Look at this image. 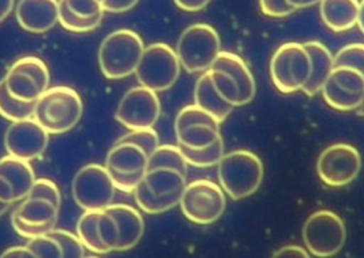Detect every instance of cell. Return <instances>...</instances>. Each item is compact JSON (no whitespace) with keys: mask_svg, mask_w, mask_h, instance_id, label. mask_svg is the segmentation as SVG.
<instances>
[{"mask_svg":"<svg viewBox=\"0 0 364 258\" xmlns=\"http://www.w3.org/2000/svg\"><path fill=\"white\" fill-rule=\"evenodd\" d=\"M186 177V173L172 167L146 169L142 180L134 190L138 208L146 214H161L179 206Z\"/></svg>","mask_w":364,"mask_h":258,"instance_id":"cell-1","label":"cell"},{"mask_svg":"<svg viewBox=\"0 0 364 258\" xmlns=\"http://www.w3.org/2000/svg\"><path fill=\"white\" fill-rule=\"evenodd\" d=\"M263 174L262 159L247 149L228 152L218 163L219 186L233 200H242L256 193L263 181Z\"/></svg>","mask_w":364,"mask_h":258,"instance_id":"cell-2","label":"cell"},{"mask_svg":"<svg viewBox=\"0 0 364 258\" xmlns=\"http://www.w3.org/2000/svg\"><path fill=\"white\" fill-rule=\"evenodd\" d=\"M208 72L220 96L233 108L253 101L256 95L255 77L237 54L220 51Z\"/></svg>","mask_w":364,"mask_h":258,"instance_id":"cell-3","label":"cell"},{"mask_svg":"<svg viewBox=\"0 0 364 258\" xmlns=\"http://www.w3.org/2000/svg\"><path fill=\"white\" fill-rule=\"evenodd\" d=\"M80 94L65 85L48 88L37 101L33 118L54 135L65 133L77 126L82 116Z\"/></svg>","mask_w":364,"mask_h":258,"instance_id":"cell-4","label":"cell"},{"mask_svg":"<svg viewBox=\"0 0 364 258\" xmlns=\"http://www.w3.org/2000/svg\"><path fill=\"white\" fill-rule=\"evenodd\" d=\"M144 48L141 35L134 30L119 28L109 33L98 48L102 75L108 79H122L135 74Z\"/></svg>","mask_w":364,"mask_h":258,"instance_id":"cell-5","label":"cell"},{"mask_svg":"<svg viewBox=\"0 0 364 258\" xmlns=\"http://www.w3.org/2000/svg\"><path fill=\"white\" fill-rule=\"evenodd\" d=\"M222 51L218 31L206 23L188 26L178 38L175 52L181 67L191 72H205Z\"/></svg>","mask_w":364,"mask_h":258,"instance_id":"cell-6","label":"cell"},{"mask_svg":"<svg viewBox=\"0 0 364 258\" xmlns=\"http://www.w3.org/2000/svg\"><path fill=\"white\" fill-rule=\"evenodd\" d=\"M269 72L279 92L301 91L311 72V61L304 45L299 43L282 44L270 58Z\"/></svg>","mask_w":364,"mask_h":258,"instance_id":"cell-7","label":"cell"},{"mask_svg":"<svg viewBox=\"0 0 364 258\" xmlns=\"http://www.w3.org/2000/svg\"><path fill=\"white\" fill-rule=\"evenodd\" d=\"M301 237L309 254L317 258H328L338 254L344 247L346 224L334 211L317 210L306 218Z\"/></svg>","mask_w":364,"mask_h":258,"instance_id":"cell-8","label":"cell"},{"mask_svg":"<svg viewBox=\"0 0 364 258\" xmlns=\"http://www.w3.org/2000/svg\"><path fill=\"white\" fill-rule=\"evenodd\" d=\"M181 68L175 50L165 43H155L144 48L135 77L141 86L158 94L173 86Z\"/></svg>","mask_w":364,"mask_h":258,"instance_id":"cell-9","label":"cell"},{"mask_svg":"<svg viewBox=\"0 0 364 258\" xmlns=\"http://www.w3.org/2000/svg\"><path fill=\"white\" fill-rule=\"evenodd\" d=\"M179 207L189 221L199 225H208L223 215L226 208V194L215 181L198 179L186 183Z\"/></svg>","mask_w":364,"mask_h":258,"instance_id":"cell-10","label":"cell"},{"mask_svg":"<svg viewBox=\"0 0 364 258\" xmlns=\"http://www.w3.org/2000/svg\"><path fill=\"white\" fill-rule=\"evenodd\" d=\"M115 186L104 164L88 163L82 166L73 179V198L80 208L104 210L114 201Z\"/></svg>","mask_w":364,"mask_h":258,"instance_id":"cell-11","label":"cell"},{"mask_svg":"<svg viewBox=\"0 0 364 258\" xmlns=\"http://www.w3.org/2000/svg\"><path fill=\"white\" fill-rule=\"evenodd\" d=\"M148 157L146 152L139 146L118 139L109 149L104 164L115 189L124 193H134L146 172Z\"/></svg>","mask_w":364,"mask_h":258,"instance_id":"cell-12","label":"cell"},{"mask_svg":"<svg viewBox=\"0 0 364 258\" xmlns=\"http://www.w3.org/2000/svg\"><path fill=\"white\" fill-rule=\"evenodd\" d=\"M10 95L24 102H36L50 85V71L46 62L34 55L16 60L4 75Z\"/></svg>","mask_w":364,"mask_h":258,"instance_id":"cell-13","label":"cell"},{"mask_svg":"<svg viewBox=\"0 0 364 258\" xmlns=\"http://www.w3.org/2000/svg\"><path fill=\"white\" fill-rule=\"evenodd\" d=\"M316 170L320 180L330 187H343L354 181L361 170V155L353 145L334 143L317 157Z\"/></svg>","mask_w":364,"mask_h":258,"instance_id":"cell-14","label":"cell"},{"mask_svg":"<svg viewBox=\"0 0 364 258\" xmlns=\"http://www.w3.org/2000/svg\"><path fill=\"white\" fill-rule=\"evenodd\" d=\"M175 135L178 146L203 149L210 146L220 135V122L198 105L183 106L175 118Z\"/></svg>","mask_w":364,"mask_h":258,"instance_id":"cell-15","label":"cell"},{"mask_svg":"<svg viewBox=\"0 0 364 258\" xmlns=\"http://www.w3.org/2000/svg\"><path fill=\"white\" fill-rule=\"evenodd\" d=\"M60 214V206L53 201L27 196L20 204L11 211V227L14 231L30 240L38 235L48 234L53 228H55L57 220Z\"/></svg>","mask_w":364,"mask_h":258,"instance_id":"cell-16","label":"cell"},{"mask_svg":"<svg viewBox=\"0 0 364 258\" xmlns=\"http://www.w3.org/2000/svg\"><path fill=\"white\" fill-rule=\"evenodd\" d=\"M159 115V96L141 85L128 89L115 109V119L129 130L154 128Z\"/></svg>","mask_w":364,"mask_h":258,"instance_id":"cell-17","label":"cell"},{"mask_svg":"<svg viewBox=\"0 0 364 258\" xmlns=\"http://www.w3.org/2000/svg\"><path fill=\"white\" fill-rule=\"evenodd\" d=\"M320 92L331 109L354 111L364 96V75L351 68L334 67Z\"/></svg>","mask_w":364,"mask_h":258,"instance_id":"cell-18","label":"cell"},{"mask_svg":"<svg viewBox=\"0 0 364 258\" xmlns=\"http://www.w3.org/2000/svg\"><path fill=\"white\" fill-rule=\"evenodd\" d=\"M48 135L34 118L11 122L4 133L6 152L17 159L31 162L47 150Z\"/></svg>","mask_w":364,"mask_h":258,"instance_id":"cell-19","label":"cell"},{"mask_svg":"<svg viewBox=\"0 0 364 258\" xmlns=\"http://www.w3.org/2000/svg\"><path fill=\"white\" fill-rule=\"evenodd\" d=\"M36 181V173L30 162L14 156L0 159V201L14 204L24 200Z\"/></svg>","mask_w":364,"mask_h":258,"instance_id":"cell-20","label":"cell"},{"mask_svg":"<svg viewBox=\"0 0 364 258\" xmlns=\"http://www.w3.org/2000/svg\"><path fill=\"white\" fill-rule=\"evenodd\" d=\"M16 18L28 33H46L58 23V0H18Z\"/></svg>","mask_w":364,"mask_h":258,"instance_id":"cell-21","label":"cell"},{"mask_svg":"<svg viewBox=\"0 0 364 258\" xmlns=\"http://www.w3.org/2000/svg\"><path fill=\"white\" fill-rule=\"evenodd\" d=\"M105 210L112 215L118 228L117 251H128L134 248L142 238L145 223L138 208L129 204H109Z\"/></svg>","mask_w":364,"mask_h":258,"instance_id":"cell-22","label":"cell"},{"mask_svg":"<svg viewBox=\"0 0 364 258\" xmlns=\"http://www.w3.org/2000/svg\"><path fill=\"white\" fill-rule=\"evenodd\" d=\"M303 45L307 50L311 61V72L301 92L307 96H314L321 91L327 77L334 68L333 55L330 50L320 41H306Z\"/></svg>","mask_w":364,"mask_h":258,"instance_id":"cell-23","label":"cell"},{"mask_svg":"<svg viewBox=\"0 0 364 258\" xmlns=\"http://www.w3.org/2000/svg\"><path fill=\"white\" fill-rule=\"evenodd\" d=\"M320 17L331 31L341 33L357 26L358 0H321Z\"/></svg>","mask_w":364,"mask_h":258,"instance_id":"cell-24","label":"cell"},{"mask_svg":"<svg viewBox=\"0 0 364 258\" xmlns=\"http://www.w3.org/2000/svg\"><path fill=\"white\" fill-rule=\"evenodd\" d=\"M193 98H195V105H198L199 108L210 113L220 123L233 111V106L229 102H226L215 88L208 71L202 72L196 79Z\"/></svg>","mask_w":364,"mask_h":258,"instance_id":"cell-25","label":"cell"},{"mask_svg":"<svg viewBox=\"0 0 364 258\" xmlns=\"http://www.w3.org/2000/svg\"><path fill=\"white\" fill-rule=\"evenodd\" d=\"M101 210H87L84 211L75 225L77 237L82 242L84 248L94 254H108L109 251L102 244L98 234V218Z\"/></svg>","mask_w":364,"mask_h":258,"instance_id":"cell-26","label":"cell"},{"mask_svg":"<svg viewBox=\"0 0 364 258\" xmlns=\"http://www.w3.org/2000/svg\"><path fill=\"white\" fill-rule=\"evenodd\" d=\"M36 102H24L13 95L6 88L4 79H0V116L10 120L17 122L23 119L33 118Z\"/></svg>","mask_w":364,"mask_h":258,"instance_id":"cell-27","label":"cell"},{"mask_svg":"<svg viewBox=\"0 0 364 258\" xmlns=\"http://www.w3.org/2000/svg\"><path fill=\"white\" fill-rule=\"evenodd\" d=\"M185 160L188 164L195 167H210L218 166L220 159L225 155V143L223 138L219 136L210 146L203 149H188L179 146Z\"/></svg>","mask_w":364,"mask_h":258,"instance_id":"cell-28","label":"cell"},{"mask_svg":"<svg viewBox=\"0 0 364 258\" xmlns=\"http://www.w3.org/2000/svg\"><path fill=\"white\" fill-rule=\"evenodd\" d=\"M188 163L179 149L175 145H159L155 152L148 157L146 169L152 167H172L188 174Z\"/></svg>","mask_w":364,"mask_h":258,"instance_id":"cell-29","label":"cell"},{"mask_svg":"<svg viewBox=\"0 0 364 258\" xmlns=\"http://www.w3.org/2000/svg\"><path fill=\"white\" fill-rule=\"evenodd\" d=\"M21 258H63L60 244L50 234L30 238L23 247Z\"/></svg>","mask_w":364,"mask_h":258,"instance_id":"cell-30","label":"cell"},{"mask_svg":"<svg viewBox=\"0 0 364 258\" xmlns=\"http://www.w3.org/2000/svg\"><path fill=\"white\" fill-rule=\"evenodd\" d=\"M102 18H82L71 13L60 0H58V23L64 30L73 33H88L95 30L101 24Z\"/></svg>","mask_w":364,"mask_h":258,"instance_id":"cell-31","label":"cell"},{"mask_svg":"<svg viewBox=\"0 0 364 258\" xmlns=\"http://www.w3.org/2000/svg\"><path fill=\"white\" fill-rule=\"evenodd\" d=\"M334 67H346L358 71L364 75V44H347L333 57Z\"/></svg>","mask_w":364,"mask_h":258,"instance_id":"cell-32","label":"cell"},{"mask_svg":"<svg viewBox=\"0 0 364 258\" xmlns=\"http://www.w3.org/2000/svg\"><path fill=\"white\" fill-rule=\"evenodd\" d=\"M51 237H54L57 240V242L60 244L61 252H63V258H84V245L80 241V238L77 237V234H73L67 230H61V228H53L48 232Z\"/></svg>","mask_w":364,"mask_h":258,"instance_id":"cell-33","label":"cell"},{"mask_svg":"<svg viewBox=\"0 0 364 258\" xmlns=\"http://www.w3.org/2000/svg\"><path fill=\"white\" fill-rule=\"evenodd\" d=\"M119 140L124 142H131L141 149L146 152L148 156H151L155 149L159 146V136L154 128H145V129H136V130H129L128 133L122 135Z\"/></svg>","mask_w":364,"mask_h":258,"instance_id":"cell-34","label":"cell"},{"mask_svg":"<svg viewBox=\"0 0 364 258\" xmlns=\"http://www.w3.org/2000/svg\"><path fill=\"white\" fill-rule=\"evenodd\" d=\"M98 234L105 245V248L112 252L117 251L118 245V228L115 224V220L112 215L104 208L100 211V218H98Z\"/></svg>","mask_w":364,"mask_h":258,"instance_id":"cell-35","label":"cell"},{"mask_svg":"<svg viewBox=\"0 0 364 258\" xmlns=\"http://www.w3.org/2000/svg\"><path fill=\"white\" fill-rule=\"evenodd\" d=\"M71 13L82 18H102V0H60Z\"/></svg>","mask_w":364,"mask_h":258,"instance_id":"cell-36","label":"cell"},{"mask_svg":"<svg viewBox=\"0 0 364 258\" xmlns=\"http://www.w3.org/2000/svg\"><path fill=\"white\" fill-rule=\"evenodd\" d=\"M28 196L43 197L53 201L57 206H61V193L58 186L50 179H36Z\"/></svg>","mask_w":364,"mask_h":258,"instance_id":"cell-37","label":"cell"},{"mask_svg":"<svg viewBox=\"0 0 364 258\" xmlns=\"http://www.w3.org/2000/svg\"><path fill=\"white\" fill-rule=\"evenodd\" d=\"M259 6L264 16L274 18L287 17L296 11L286 0H259Z\"/></svg>","mask_w":364,"mask_h":258,"instance_id":"cell-38","label":"cell"},{"mask_svg":"<svg viewBox=\"0 0 364 258\" xmlns=\"http://www.w3.org/2000/svg\"><path fill=\"white\" fill-rule=\"evenodd\" d=\"M272 258H310V254L306 248L296 245V244H289L284 247H280L276 249L272 255Z\"/></svg>","mask_w":364,"mask_h":258,"instance_id":"cell-39","label":"cell"},{"mask_svg":"<svg viewBox=\"0 0 364 258\" xmlns=\"http://www.w3.org/2000/svg\"><path fill=\"white\" fill-rule=\"evenodd\" d=\"M139 0H102V9L108 13H125L134 9Z\"/></svg>","mask_w":364,"mask_h":258,"instance_id":"cell-40","label":"cell"},{"mask_svg":"<svg viewBox=\"0 0 364 258\" xmlns=\"http://www.w3.org/2000/svg\"><path fill=\"white\" fill-rule=\"evenodd\" d=\"M173 3L183 11L195 13L203 10L210 3V0H173Z\"/></svg>","mask_w":364,"mask_h":258,"instance_id":"cell-41","label":"cell"},{"mask_svg":"<svg viewBox=\"0 0 364 258\" xmlns=\"http://www.w3.org/2000/svg\"><path fill=\"white\" fill-rule=\"evenodd\" d=\"M14 9V0H0V23H3Z\"/></svg>","mask_w":364,"mask_h":258,"instance_id":"cell-42","label":"cell"},{"mask_svg":"<svg viewBox=\"0 0 364 258\" xmlns=\"http://www.w3.org/2000/svg\"><path fill=\"white\" fill-rule=\"evenodd\" d=\"M21 254H23V247L16 245V247H10L6 251H3L0 254V258H21Z\"/></svg>","mask_w":364,"mask_h":258,"instance_id":"cell-43","label":"cell"},{"mask_svg":"<svg viewBox=\"0 0 364 258\" xmlns=\"http://www.w3.org/2000/svg\"><path fill=\"white\" fill-rule=\"evenodd\" d=\"M357 26L361 30V33L364 34V0L360 1V7H358V18H357Z\"/></svg>","mask_w":364,"mask_h":258,"instance_id":"cell-44","label":"cell"},{"mask_svg":"<svg viewBox=\"0 0 364 258\" xmlns=\"http://www.w3.org/2000/svg\"><path fill=\"white\" fill-rule=\"evenodd\" d=\"M293 9L299 10V9H303V0H286Z\"/></svg>","mask_w":364,"mask_h":258,"instance_id":"cell-45","label":"cell"},{"mask_svg":"<svg viewBox=\"0 0 364 258\" xmlns=\"http://www.w3.org/2000/svg\"><path fill=\"white\" fill-rule=\"evenodd\" d=\"M10 207H11L10 204H7V203H3V201H0V215H3L4 213H7Z\"/></svg>","mask_w":364,"mask_h":258,"instance_id":"cell-46","label":"cell"},{"mask_svg":"<svg viewBox=\"0 0 364 258\" xmlns=\"http://www.w3.org/2000/svg\"><path fill=\"white\" fill-rule=\"evenodd\" d=\"M321 0H303V7H310L314 4H318Z\"/></svg>","mask_w":364,"mask_h":258,"instance_id":"cell-47","label":"cell"},{"mask_svg":"<svg viewBox=\"0 0 364 258\" xmlns=\"http://www.w3.org/2000/svg\"><path fill=\"white\" fill-rule=\"evenodd\" d=\"M355 111H357V113H358L360 116H363V118H364V96H363V101H361L360 106H358Z\"/></svg>","mask_w":364,"mask_h":258,"instance_id":"cell-48","label":"cell"},{"mask_svg":"<svg viewBox=\"0 0 364 258\" xmlns=\"http://www.w3.org/2000/svg\"><path fill=\"white\" fill-rule=\"evenodd\" d=\"M84 258H100V257H95V255H88V257H84Z\"/></svg>","mask_w":364,"mask_h":258,"instance_id":"cell-49","label":"cell"}]
</instances>
